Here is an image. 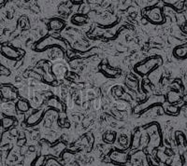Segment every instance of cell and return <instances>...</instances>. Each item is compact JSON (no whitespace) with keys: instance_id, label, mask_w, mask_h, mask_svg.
Listing matches in <instances>:
<instances>
[{"instance_id":"obj_1","label":"cell","mask_w":187,"mask_h":166,"mask_svg":"<svg viewBox=\"0 0 187 166\" xmlns=\"http://www.w3.org/2000/svg\"><path fill=\"white\" fill-rule=\"evenodd\" d=\"M112 159L119 163H123L126 162V155H124L123 153H121V152H114V153L112 155Z\"/></svg>"},{"instance_id":"obj_2","label":"cell","mask_w":187,"mask_h":166,"mask_svg":"<svg viewBox=\"0 0 187 166\" xmlns=\"http://www.w3.org/2000/svg\"><path fill=\"white\" fill-rule=\"evenodd\" d=\"M149 17L153 20V21H155V22H157V21H161L162 18H161V12H160V10H159L158 8L155 9L154 10H152L150 13H149Z\"/></svg>"},{"instance_id":"obj_3","label":"cell","mask_w":187,"mask_h":166,"mask_svg":"<svg viewBox=\"0 0 187 166\" xmlns=\"http://www.w3.org/2000/svg\"><path fill=\"white\" fill-rule=\"evenodd\" d=\"M169 100L172 103H174V102H177L180 100V96L177 93H174V92H172L169 94Z\"/></svg>"},{"instance_id":"obj_4","label":"cell","mask_w":187,"mask_h":166,"mask_svg":"<svg viewBox=\"0 0 187 166\" xmlns=\"http://www.w3.org/2000/svg\"><path fill=\"white\" fill-rule=\"evenodd\" d=\"M177 139L180 145L182 146H185V137L183 136V134L182 133H177Z\"/></svg>"},{"instance_id":"obj_5","label":"cell","mask_w":187,"mask_h":166,"mask_svg":"<svg viewBox=\"0 0 187 166\" xmlns=\"http://www.w3.org/2000/svg\"><path fill=\"white\" fill-rule=\"evenodd\" d=\"M176 54L178 55V56L180 57H184L186 56V54H187V49H184V48H181V49H178L176 50Z\"/></svg>"},{"instance_id":"obj_6","label":"cell","mask_w":187,"mask_h":166,"mask_svg":"<svg viewBox=\"0 0 187 166\" xmlns=\"http://www.w3.org/2000/svg\"><path fill=\"white\" fill-rule=\"evenodd\" d=\"M44 162V157H39L38 159H37V161L34 162L33 166H42Z\"/></svg>"},{"instance_id":"obj_7","label":"cell","mask_w":187,"mask_h":166,"mask_svg":"<svg viewBox=\"0 0 187 166\" xmlns=\"http://www.w3.org/2000/svg\"><path fill=\"white\" fill-rule=\"evenodd\" d=\"M169 110L172 113H177L178 112V107H169Z\"/></svg>"},{"instance_id":"obj_8","label":"cell","mask_w":187,"mask_h":166,"mask_svg":"<svg viewBox=\"0 0 187 166\" xmlns=\"http://www.w3.org/2000/svg\"><path fill=\"white\" fill-rule=\"evenodd\" d=\"M183 161L185 163H187V151L184 152V154H183Z\"/></svg>"},{"instance_id":"obj_9","label":"cell","mask_w":187,"mask_h":166,"mask_svg":"<svg viewBox=\"0 0 187 166\" xmlns=\"http://www.w3.org/2000/svg\"><path fill=\"white\" fill-rule=\"evenodd\" d=\"M184 101H185V103H187V95L184 97Z\"/></svg>"}]
</instances>
